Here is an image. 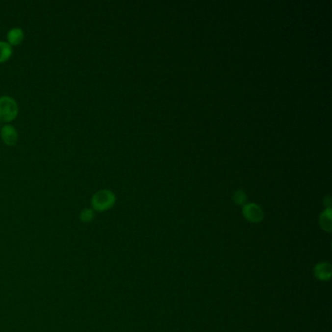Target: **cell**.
<instances>
[{"label": "cell", "instance_id": "1", "mask_svg": "<svg viewBox=\"0 0 332 332\" xmlns=\"http://www.w3.org/2000/svg\"><path fill=\"white\" fill-rule=\"evenodd\" d=\"M91 203L94 210L105 211L113 206L115 203V195L107 189H102L93 195Z\"/></svg>", "mask_w": 332, "mask_h": 332}, {"label": "cell", "instance_id": "2", "mask_svg": "<svg viewBox=\"0 0 332 332\" xmlns=\"http://www.w3.org/2000/svg\"><path fill=\"white\" fill-rule=\"evenodd\" d=\"M19 112L17 102L9 96L0 97V120L10 122L14 120Z\"/></svg>", "mask_w": 332, "mask_h": 332}, {"label": "cell", "instance_id": "3", "mask_svg": "<svg viewBox=\"0 0 332 332\" xmlns=\"http://www.w3.org/2000/svg\"><path fill=\"white\" fill-rule=\"evenodd\" d=\"M245 217L251 222H259L263 219L261 207L255 204H247L243 209Z\"/></svg>", "mask_w": 332, "mask_h": 332}, {"label": "cell", "instance_id": "4", "mask_svg": "<svg viewBox=\"0 0 332 332\" xmlns=\"http://www.w3.org/2000/svg\"><path fill=\"white\" fill-rule=\"evenodd\" d=\"M1 138L7 145H14L18 141L17 130L10 124H4L1 128Z\"/></svg>", "mask_w": 332, "mask_h": 332}, {"label": "cell", "instance_id": "5", "mask_svg": "<svg viewBox=\"0 0 332 332\" xmlns=\"http://www.w3.org/2000/svg\"><path fill=\"white\" fill-rule=\"evenodd\" d=\"M24 37H25L24 31L19 27H14V28H11L7 33V40H8L7 42L11 46L19 45L23 42Z\"/></svg>", "mask_w": 332, "mask_h": 332}, {"label": "cell", "instance_id": "6", "mask_svg": "<svg viewBox=\"0 0 332 332\" xmlns=\"http://www.w3.org/2000/svg\"><path fill=\"white\" fill-rule=\"evenodd\" d=\"M332 266L329 263H319L315 267V275L320 280H329L332 276Z\"/></svg>", "mask_w": 332, "mask_h": 332}, {"label": "cell", "instance_id": "7", "mask_svg": "<svg viewBox=\"0 0 332 332\" xmlns=\"http://www.w3.org/2000/svg\"><path fill=\"white\" fill-rule=\"evenodd\" d=\"M320 223L321 226L323 227L324 230L330 232L332 230V209L328 207L321 215L320 218Z\"/></svg>", "mask_w": 332, "mask_h": 332}, {"label": "cell", "instance_id": "8", "mask_svg": "<svg viewBox=\"0 0 332 332\" xmlns=\"http://www.w3.org/2000/svg\"><path fill=\"white\" fill-rule=\"evenodd\" d=\"M13 53L12 46L5 41H0V64L6 62Z\"/></svg>", "mask_w": 332, "mask_h": 332}, {"label": "cell", "instance_id": "9", "mask_svg": "<svg viewBox=\"0 0 332 332\" xmlns=\"http://www.w3.org/2000/svg\"><path fill=\"white\" fill-rule=\"evenodd\" d=\"M95 216L93 208H84L80 213V219L83 222H90Z\"/></svg>", "mask_w": 332, "mask_h": 332}, {"label": "cell", "instance_id": "10", "mask_svg": "<svg viewBox=\"0 0 332 332\" xmlns=\"http://www.w3.org/2000/svg\"><path fill=\"white\" fill-rule=\"evenodd\" d=\"M233 199H234L235 203H236L237 204H245V202L247 201V196H246V194H245L243 191L239 190V191H236V192H235Z\"/></svg>", "mask_w": 332, "mask_h": 332}, {"label": "cell", "instance_id": "11", "mask_svg": "<svg viewBox=\"0 0 332 332\" xmlns=\"http://www.w3.org/2000/svg\"><path fill=\"white\" fill-rule=\"evenodd\" d=\"M2 126H3V124H2V121L0 120V130H1V128H2Z\"/></svg>", "mask_w": 332, "mask_h": 332}]
</instances>
